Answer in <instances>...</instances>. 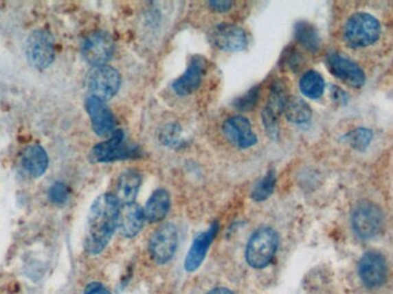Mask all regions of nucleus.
I'll list each match as a JSON object with an SVG mask.
<instances>
[{
	"label": "nucleus",
	"mask_w": 393,
	"mask_h": 294,
	"mask_svg": "<svg viewBox=\"0 0 393 294\" xmlns=\"http://www.w3.org/2000/svg\"><path fill=\"white\" fill-rule=\"evenodd\" d=\"M121 205L112 193H104L92 203L85 229V247L89 254L102 253L119 228Z\"/></svg>",
	"instance_id": "1"
},
{
	"label": "nucleus",
	"mask_w": 393,
	"mask_h": 294,
	"mask_svg": "<svg viewBox=\"0 0 393 294\" xmlns=\"http://www.w3.org/2000/svg\"><path fill=\"white\" fill-rule=\"evenodd\" d=\"M381 36V25L372 15L360 12L345 23L343 37L351 49H363L376 43Z\"/></svg>",
	"instance_id": "2"
},
{
	"label": "nucleus",
	"mask_w": 393,
	"mask_h": 294,
	"mask_svg": "<svg viewBox=\"0 0 393 294\" xmlns=\"http://www.w3.org/2000/svg\"><path fill=\"white\" fill-rule=\"evenodd\" d=\"M278 249V236L271 228L256 230L246 246V261L256 269H262L274 259Z\"/></svg>",
	"instance_id": "3"
},
{
	"label": "nucleus",
	"mask_w": 393,
	"mask_h": 294,
	"mask_svg": "<svg viewBox=\"0 0 393 294\" xmlns=\"http://www.w3.org/2000/svg\"><path fill=\"white\" fill-rule=\"evenodd\" d=\"M137 155H139L138 147L126 142L122 130H116L111 138L97 144L91 152L92 160L100 163L136 158Z\"/></svg>",
	"instance_id": "4"
},
{
	"label": "nucleus",
	"mask_w": 393,
	"mask_h": 294,
	"mask_svg": "<svg viewBox=\"0 0 393 294\" xmlns=\"http://www.w3.org/2000/svg\"><path fill=\"white\" fill-rule=\"evenodd\" d=\"M384 225V215L381 208L370 201H362L352 212V227L358 237L374 238Z\"/></svg>",
	"instance_id": "5"
},
{
	"label": "nucleus",
	"mask_w": 393,
	"mask_h": 294,
	"mask_svg": "<svg viewBox=\"0 0 393 294\" xmlns=\"http://www.w3.org/2000/svg\"><path fill=\"white\" fill-rule=\"evenodd\" d=\"M88 89L91 97L107 102L119 92L121 75L113 67H93L88 75Z\"/></svg>",
	"instance_id": "6"
},
{
	"label": "nucleus",
	"mask_w": 393,
	"mask_h": 294,
	"mask_svg": "<svg viewBox=\"0 0 393 294\" xmlns=\"http://www.w3.org/2000/svg\"><path fill=\"white\" fill-rule=\"evenodd\" d=\"M25 54L29 63L37 69H45L54 60V43L47 32H32L29 36Z\"/></svg>",
	"instance_id": "7"
},
{
	"label": "nucleus",
	"mask_w": 393,
	"mask_h": 294,
	"mask_svg": "<svg viewBox=\"0 0 393 294\" xmlns=\"http://www.w3.org/2000/svg\"><path fill=\"white\" fill-rule=\"evenodd\" d=\"M179 236L175 225L167 223L160 227L153 234L148 245L152 259L159 264H165L172 260L177 249Z\"/></svg>",
	"instance_id": "8"
},
{
	"label": "nucleus",
	"mask_w": 393,
	"mask_h": 294,
	"mask_svg": "<svg viewBox=\"0 0 393 294\" xmlns=\"http://www.w3.org/2000/svg\"><path fill=\"white\" fill-rule=\"evenodd\" d=\"M115 44L112 37L104 32H93L85 39L82 54L93 67L105 66L114 54Z\"/></svg>",
	"instance_id": "9"
},
{
	"label": "nucleus",
	"mask_w": 393,
	"mask_h": 294,
	"mask_svg": "<svg viewBox=\"0 0 393 294\" xmlns=\"http://www.w3.org/2000/svg\"><path fill=\"white\" fill-rule=\"evenodd\" d=\"M287 100H288V97L285 95L283 85L281 83H275L268 97L267 105L261 114L266 133L271 139H278L280 136L278 116L284 112Z\"/></svg>",
	"instance_id": "10"
},
{
	"label": "nucleus",
	"mask_w": 393,
	"mask_h": 294,
	"mask_svg": "<svg viewBox=\"0 0 393 294\" xmlns=\"http://www.w3.org/2000/svg\"><path fill=\"white\" fill-rule=\"evenodd\" d=\"M358 273L362 283L368 289L381 286L388 276V264L384 256L377 252L366 253L359 261Z\"/></svg>",
	"instance_id": "11"
},
{
	"label": "nucleus",
	"mask_w": 393,
	"mask_h": 294,
	"mask_svg": "<svg viewBox=\"0 0 393 294\" xmlns=\"http://www.w3.org/2000/svg\"><path fill=\"white\" fill-rule=\"evenodd\" d=\"M215 47L227 52H240L247 46V35L239 25L222 23L215 27L211 35Z\"/></svg>",
	"instance_id": "12"
},
{
	"label": "nucleus",
	"mask_w": 393,
	"mask_h": 294,
	"mask_svg": "<svg viewBox=\"0 0 393 294\" xmlns=\"http://www.w3.org/2000/svg\"><path fill=\"white\" fill-rule=\"evenodd\" d=\"M85 109L91 120L92 129L98 136L106 137L115 133V117L105 102L95 97H89Z\"/></svg>",
	"instance_id": "13"
},
{
	"label": "nucleus",
	"mask_w": 393,
	"mask_h": 294,
	"mask_svg": "<svg viewBox=\"0 0 393 294\" xmlns=\"http://www.w3.org/2000/svg\"><path fill=\"white\" fill-rule=\"evenodd\" d=\"M207 61L204 56H196L190 60L186 71L172 83V90L179 95H191L199 88L204 78Z\"/></svg>",
	"instance_id": "14"
},
{
	"label": "nucleus",
	"mask_w": 393,
	"mask_h": 294,
	"mask_svg": "<svg viewBox=\"0 0 393 294\" xmlns=\"http://www.w3.org/2000/svg\"><path fill=\"white\" fill-rule=\"evenodd\" d=\"M223 133L239 148H249L256 145L258 137L253 131L249 120L242 115L232 116L223 123Z\"/></svg>",
	"instance_id": "15"
},
{
	"label": "nucleus",
	"mask_w": 393,
	"mask_h": 294,
	"mask_svg": "<svg viewBox=\"0 0 393 294\" xmlns=\"http://www.w3.org/2000/svg\"><path fill=\"white\" fill-rule=\"evenodd\" d=\"M326 65L334 76L351 84L352 87L359 88L365 84V73L362 71L361 68L341 54L330 53L326 58Z\"/></svg>",
	"instance_id": "16"
},
{
	"label": "nucleus",
	"mask_w": 393,
	"mask_h": 294,
	"mask_svg": "<svg viewBox=\"0 0 393 294\" xmlns=\"http://www.w3.org/2000/svg\"><path fill=\"white\" fill-rule=\"evenodd\" d=\"M218 230V223H213L211 228L196 236L184 262L186 271H194L201 266V263L204 262L205 256L207 254L208 249L214 240Z\"/></svg>",
	"instance_id": "17"
},
{
	"label": "nucleus",
	"mask_w": 393,
	"mask_h": 294,
	"mask_svg": "<svg viewBox=\"0 0 393 294\" xmlns=\"http://www.w3.org/2000/svg\"><path fill=\"white\" fill-rule=\"evenodd\" d=\"M145 220L144 210L139 205L136 203L123 205L120 210V231L126 238H133L143 229Z\"/></svg>",
	"instance_id": "18"
},
{
	"label": "nucleus",
	"mask_w": 393,
	"mask_h": 294,
	"mask_svg": "<svg viewBox=\"0 0 393 294\" xmlns=\"http://www.w3.org/2000/svg\"><path fill=\"white\" fill-rule=\"evenodd\" d=\"M142 176L135 170H126L120 175L116 184V193L114 196L119 200L120 205L134 203L141 189Z\"/></svg>",
	"instance_id": "19"
},
{
	"label": "nucleus",
	"mask_w": 393,
	"mask_h": 294,
	"mask_svg": "<svg viewBox=\"0 0 393 294\" xmlns=\"http://www.w3.org/2000/svg\"><path fill=\"white\" fill-rule=\"evenodd\" d=\"M21 163L32 177H41L49 167V157L39 145H32L22 153Z\"/></svg>",
	"instance_id": "20"
},
{
	"label": "nucleus",
	"mask_w": 393,
	"mask_h": 294,
	"mask_svg": "<svg viewBox=\"0 0 393 294\" xmlns=\"http://www.w3.org/2000/svg\"><path fill=\"white\" fill-rule=\"evenodd\" d=\"M170 210V196L164 189L155 190L145 205V218L155 223L164 220Z\"/></svg>",
	"instance_id": "21"
},
{
	"label": "nucleus",
	"mask_w": 393,
	"mask_h": 294,
	"mask_svg": "<svg viewBox=\"0 0 393 294\" xmlns=\"http://www.w3.org/2000/svg\"><path fill=\"white\" fill-rule=\"evenodd\" d=\"M285 116L290 122L295 124H304L312 117V109L307 102L298 97H290L284 107Z\"/></svg>",
	"instance_id": "22"
},
{
	"label": "nucleus",
	"mask_w": 393,
	"mask_h": 294,
	"mask_svg": "<svg viewBox=\"0 0 393 294\" xmlns=\"http://www.w3.org/2000/svg\"><path fill=\"white\" fill-rule=\"evenodd\" d=\"M299 88L302 95L309 99H317L323 95L326 83L317 71L309 70L302 75L299 82Z\"/></svg>",
	"instance_id": "23"
},
{
	"label": "nucleus",
	"mask_w": 393,
	"mask_h": 294,
	"mask_svg": "<svg viewBox=\"0 0 393 294\" xmlns=\"http://www.w3.org/2000/svg\"><path fill=\"white\" fill-rule=\"evenodd\" d=\"M295 37L300 45L311 52H316L319 47V34L311 23L300 21L295 25Z\"/></svg>",
	"instance_id": "24"
},
{
	"label": "nucleus",
	"mask_w": 393,
	"mask_h": 294,
	"mask_svg": "<svg viewBox=\"0 0 393 294\" xmlns=\"http://www.w3.org/2000/svg\"><path fill=\"white\" fill-rule=\"evenodd\" d=\"M275 185H276V175L273 170H269L262 179H260L254 184L251 191V198L258 203L267 200L274 192Z\"/></svg>",
	"instance_id": "25"
},
{
	"label": "nucleus",
	"mask_w": 393,
	"mask_h": 294,
	"mask_svg": "<svg viewBox=\"0 0 393 294\" xmlns=\"http://www.w3.org/2000/svg\"><path fill=\"white\" fill-rule=\"evenodd\" d=\"M260 97V88L259 87H254L249 91L246 92L245 95L236 99L234 102V106L238 111L242 112H249L251 109H254V106L259 102Z\"/></svg>",
	"instance_id": "26"
},
{
	"label": "nucleus",
	"mask_w": 393,
	"mask_h": 294,
	"mask_svg": "<svg viewBox=\"0 0 393 294\" xmlns=\"http://www.w3.org/2000/svg\"><path fill=\"white\" fill-rule=\"evenodd\" d=\"M69 189L66 184L63 183H56L51 186L49 191V196L51 201L56 205H63L67 203L69 199Z\"/></svg>",
	"instance_id": "27"
},
{
	"label": "nucleus",
	"mask_w": 393,
	"mask_h": 294,
	"mask_svg": "<svg viewBox=\"0 0 393 294\" xmlns=\"http://www.w3.org/2000/svg\"><path fill=\"white\" fill-rule=\"evenodd\" d=\"M372 133L367 129H357L353 133H350V142L355 148L368 146V144L372 140Z\"/></svg>",
	"instance_id": "28"
},
{
	"label": "nucleus",
	"mask_w": 393,
	"mask_h": 294,
	"mask_svg": "<svg viewBox=\"0 0 393 294\" xmlns=\"http://www.w3.org/2000/svg\"><path fill=\"white\" fill-rule=\"evenodd\" d=\"M232 5L234 4L230 0H212L208 3V6L211 8V10L218 12V13L228 12L232 8Z\"/></svg>",
	"instance_id": "29"
},
{
	"label": "nucleus",
	"mask_w": 393,
	"mask_h": 294,
	"mask_svg": "<svg viewBox=\"0 0 393 294\" xmlns=\"http://www.w3.org/2000/svg\"><path fill=\"white\" fill-rule=\"evenodd\" d=\"M85 294H112L105 286H102V284L92 283L87 287Z\"/></svg>",
	"instance_id": "30"
},
{
	"label": "nucleus",
	"mask_w": 393,
	"mask_h": 294,
	"mask_svg": "<svg viewBox=\"0 0 393 294\" xmlns=\"http://www.w3.org/2000/svg\"><path fill=\"white\" fill-rule=\"evenodd\" d=\"M208 294H234L232 291L228 290V289H223V287H218V289H215V290L211 291Z\"/></svg>",
	"instance_id": "31"
}]
</instances>
